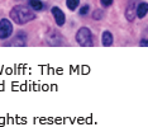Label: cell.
<instances>
[{"label": "cell", "instance_id": "6da1fadb", "mask_svg": "<svg viewBox=\"0 0 148 127\" xmlns=\"http://www.w3.org/2000/svg\"><path fill=\"white\" fill-rule=\"evenodd\" d=\"M10 18L14 21L16 24H25V23L33 21L36 18L34 13L29 8L22 5H16L10 10Z\"/></svg>", "mask_w": 148, "mask_h": 127}, {"label": "cell", "instance_id": "7a4b0ae2", "mask_svg": "<svg viewBox=\"0 0 148 127\" xmlns=\"http://www.w3.org/2000/svg\"><path fill=\"white\" fill-rule=\"evenodd\" d=\"M76 41L80 46H84V47H92V35L91 31L86 27H82L80 28L76 33Z\"/></svg>", "mask_w": 148, "mask_h": 127}, {"label": "cell", "instance_id": "3957f363", "mask_svg": "<svg viewBox=\"0 0 148 127\" xmlns=\"http://www.w3.org/2000/svg\"><path fill=\"white\" fill-rule=\"evenodd\" d=\"M13 26L8 19H1L0 21V39H6L12 36Z\"/></svg>", "mask_w": 148, "mask_h": 127}, {"label": "cell", "instance_id": "277c9868", "mask_svg": "<svg viewBox=\"0 0 148 127\" xmlns=\"http://www.w3.org/2000/svg\"><path fill=\"white\" fill-rule=\"evenodd\" d=\"M137 0H129L125 9V17L129 22H132L136 17V10H137Z\"/></svg>", "mask_w": 148, "mask_h": 127}, {"label": "cell", "instance_id": "5b68a950", "mask_svg": "<svg viewBox=\"0 0 148 127\" xmlns=\"http://www.w3.org/2000/svg\"><path fill=\"white\" fill-rule=\"evenodd\" d=\"M52 14H53V17H55V21H56V23H57V26L62 27L63 24H65V22H66L65 13H63L60 8H57V6L52 8Z\"/></svg>", "mask_w": 148, "mask_h": 127}, {"label": "cell", "instance_id": "8992f818", "mask_svg": "<svg viewBox=\"0 0 148 127\" xmlns=\"http://www.w3.org/2000/svg\"><path fill=\"white\" fill-rule=\"evenodd\" d=\"M47 42H48L49 45H52V46H58V45H61L62 43V36L60 35L58 32L52 31L48 36H47Z\"/></svg>", "mask_w": 148, "mask_h": 127}, {"label": "cell", "instance_id": "52a82bcc", "mask_svg": "<svg viewBox=\"0 0 148 127\" xmlns=\"http://www.w3.org/2000/svg\"><path fill=\"white\" fill-rule=\"evenodd\" d=\"M148 13V3H139L137 5V10H136V14L138 18H144L146 14Z\"/></svg>", "mask_w": 148, "mask_h": 127}, {"label": "cell", "instance_id": "ba28073f", "mask_svg": "<svg viewBox=\"0 0 148 127\" xmlns=\"http://www.w3.org/2000/svg\"><path fill=\"white\" fill-rule=\"evenodd\" d=\"M103 45L105 47H109L113 45V35L109 31H105L103 33Z\"/></svg>", "mask_w": 148, "mask_h": 127}, {"label": "cell", "instance_id": "9c48e42d", "mask_svg": "<svg viewBox=\"0 0 148 127\" xmlns=\"http://www.w3.org/2000/svg\"><path fill=\"white\" fill-rule=\"evenodd\" d=\"M13 45L24 46V45H25V33H24V32H19L18 35H16L14 42H13Z\"/></svg>", "mask_w": 148, "mask_h": 127}, {"label": "cell", "instance_id": "30bf717a", "mask_svg": "<svg viewBox=\"0 0 148 127\" xmlns=\"http://www.w3.org/2000/svg\"><path fill=\"white\" fill-rule=\"evenodd\" d=\"M29 6L33 10H42L43 9V3L41 0H29Z\"/></svg>", "mask_w": 148, "mask_h": 127}, {"label": "cell", "instance_id": "8fae6325", "mask_svg": "<svg viewBox=\"0 0 148 127\" xmlns=\"http://www.w3.org/2000/svg\"><path fill=\"white\" fill-rule=\"evenodd\" d=\"M80 0H66V5L70 10H75V9L79 6Z\"/></svg>", "mask_w": 148, "mask_h": 127}, {"label": "cell", "instance_id": "7c38bea8", "mask_svg": "<svg viewBox=\"0 0 148 127\" xmlns=\"http://www.w3.org/2000/svg\"><path fill=\"white\" fill-rule=\"evenodd\" d=\"M92 18L95 19V21H99V19H101L103 18V13L101 10H95L92 13Z\"/></svg>", "mask_w": 148, "mask_h": 127}, {"label": "cell", "instance_id": "4fadbf2b", "mask_svg": "<svg viewBox=\"0 0 148 127\" xmlns=\"http://www.w3.org/2000/svg\"><path fill=\"white\" fill-rule=\"evenodd\" d=\"M90 10V5H84L81 9H80V15H86Z\"/></svg>", "mask_w": 148, "mask_h": 127}, {"label": "cell", "instance_id": "5bb4252c", "mask_svg": "<svg viewBox=\"0 0 148 127\" xmlns=\"http://www.w3.org/2000/svg\"><path fill=\"white\" fill-rule=\"evenodd\" d=\"M100 1H101V4H103L104 6H110V5L113 4L114 0H100Z\"/></svg>", "mask_w": 148, "mask_h": 127}, {"label": "cell", "instance_id": "9a60e30c", "mask_svg": "<svg viewBox=\"0 0 148 127\" xmlns=\"http://www.w3.org/2000/svg\"><path fill=\"white\" fill-rule=\"evenodd\" d=\"M139 45L142 46V47H148V38H143L142 41L139 42Z\"/></svg>", "mask_w": 148, "mask_h": 127}]
</instances>
